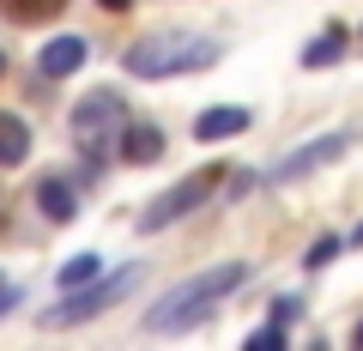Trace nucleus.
I'll list each match as a JSON object with an SVG mask.
<instances>
[{
	"instance_id": "11",
	"label": "nucleus",
	"mask_w": 363,
	"mask_h": 351,
	"mask_svg": "<svg viewBox=\"0 0 363 351\" xmlns=\"http://www.w3.org/2000/svg\"><path fill=\"white\" fill-rule=\"evenodd\" d=\"M345 49H351V37H345V25H327L321 37H309V49H303V67H333V61H345Z\"/></svg>"
},
{
	"instance_id": "6",
	"label": "nucleus",
	"mask_w": 363,
	"mask_h": 351,
	"mask_svg": "<svg viewBox=\"0 0 363 351\" xmlns=\"http://www.w3.org/2000/svg\"><path fill=\"white\" fill-rule=\"evenodd\" d=\"M351 152V133H321V140H303L297 152H285L279 164L260 176V182H272V188H285V182H297V176H309V169H321V164H333V157H345Z\"/></svg>"
},
{
	"instance_id": "1",
	"label": "nucleus",
	"mask_w": 363,
	"mask_h": 351,
	"mask_svg": "<svg viewBox=\"0 0 363 351\" xmlns=\"http://www.w3.org/2000/svg\"><path fill=\"white\" fill-rule=\"evenodd\" d=\"M236 285H248V260H212V267H200L194 279H182L176 291H164V297L145 309V333H188V327L206 321L212 303L230 297Z\"/></svg>"
},
{
	"instance_id": "12",
	"label": "nucleus",
	"mask_w": 363,
	"mask_h": 351,
	"mask_svg": "<svg viewBox=\"0 0 363 351\" xmlns=\"http://www.w3.org/2000/svg\"><path fill=\"white\" fill-rule=\"evenodd\" d=\"M37 206H43V218H55V224H73V188L61 182V176H43L37 182Z\"/></svg>"
},
{
	"instance_id": "14",
	"label": "nucleus",
	"mask_w": 363,
	"mask_h": 351,
	"mask_svg": "<svg viewBox=\"0 0 363 351\" xmlns=\"http://www.w3.org/2000/svg\"><path fill=\"white\" fill-rule=\"evenodd\" d=\"M285 345V327L272 321V327H260V333H248V351H279Z\"/></svg>"
},
{
	"instance_id": "10",
	"label": "nucleus",
	"mask_w": 363,
	"mask_h": 351,
	"mask_svg": "<svg viewBox=\"0 0 363 351\" xmlns=\"http://www.w3.org/2000/svg\"><path fill=\"white\" fill-rule=\"evenodd\" d=\"M25 157H30V128L13 109H0V169H18Z\"/></svg>"
},
{
	"instance_id": "20",
	"label": "nucleus",
	"mask_w": 363,
	"mask_h": 351,
	"mask_svg": "<svg viewBox=\"0 0 363 351\" xmlns=\"http://www.w3.org/2000/svg\"><path fill=\"white\" fill-rule=\"evenodd\" d=\"M351 243H357V248H363V224H357V230H351Z\"/></svg>"
},
{
	"instance_id": "2",
	"label": "nucleus",
	"mask_w": 363,
	"mask_h": 351,
	"mask_svg": "<svg viewBox=\"0 0 363 351\" xmlns=\"http://www.w3.org/2000/svg\"><path fill=\"white\" fill-rule=\"evenodd\" d=\"M218 61V37H194V30H152L128 49L133 79H176V73H206Z\"/></svg>"
},
{
	"instance_id": "19",
	"label": "nucleus",
	"mask_w": 363,
	"mask_h": 351,
	"mask_svg": "<svg viewBox=\"0 0 363 351\" xmlns=\"http://www.w3.org/2000/svg\"><path fill=\"white\" fill-rule=\"evenodd\" d=\"M351 345H363V321H357V333H351Z\"/></svg>"
},
{
	"instance_id": "13",
	"label": "nucleus",
	"mask_w": 363,
	"mask_h": 351,
	"mask_svg": "<svg viewBox=\"0 0 363 351\" xmlns=\"http://www.w3.org/2000/svg\"><path fill=\"white\" fill-rule=\"evenodd\" d=\"M97 273H104V255H73L61 273H55V285L73 291V285H85V279H97Z\"/></svg>"
},
{
	"instance_id": "4",
	"label": "nucleus",
	"mask_w": 363,
	"mask_h": 351,
	"mask_svg": "<svg viewBox=\"0 0 363 351\" xmlns=\"http://www.w3.org/2000/svg\"><path fill=\"white\" fill-rule=\"evenodd\" d=\"M121 121H128V104H121V91H91L73 104V116H67V133H73V145L85 157H104L109 145H116Z\"/></svg>"
},
{
	"instance_id": "15",
	"label": "nucleus",
	"mask_w": 363,
	"mask_h": 351,
	"mask_svg": "<svg viewBox=\"0 0 363 351\" xmlns=\"http://www.w3.org/2000/svg\"><path fill=\"white\" fill-rule=\"evenodd\" d=\"M333 255H339V236H321V243H315V248H309L303 260H309V267H327Z\"/></svg>"
},
{
	"instance_id": "16",
	"label": "nucleus",
	"mask_w": 363,
	"mask_h": 351,
	"mask_svg": "<svg viewBox=\"0 0 363 351\" xmlns=\"http://www.w3.org/2000/svg\"><path fill=\"white\" fill-rule=\"evenodd\" d=\"M297 309H303V297H272V321H279V327H285Z\"/></svg>"
},
{
	"instance_id": "17",
	"label": "nucleus",
	"mask_w": 363,
	"mask_h": 351,
	"mask_svg": "<svg viewBox=\"0 0 363 351\" xmlns=\"http://www.w3.org/2000/svg\"><path fill=\"white\" fill-rule=\"evenodd\" d=\"M13 303H18V285H0V315L13 309Z\"/></svg>"
},
{
	"instance_id": "9",
	"label": "nucleus",
	"mask_w": 363,
	"mask_h": 351,
	"mask_svg": "<svg viewBox=\"0 0 363 351\" xmlns=\"http://www.w3.org/2000/svg\"><path fill=\"white\" fill-rule=\"evenodd\" d=\"M85 37H49V43H43V49H37V67H43V73H49V79H67V73H79V67H85Z\"/></svg>"
},
{
	"instance_id": "8",
	"label": "nucleus",
	"mask_w": 363,
	"mask_h": 351,
	"mask_svg": "<svg viewBox=\"0 0 363 351\" xmlns=\"http://www.w3.org/2000/svg\"><path fill=\"white\" fill-rule=\"evenodd\" d=\"M116 152L128 157V164H157V157H164V133H157L152 121H121Z\"/></svg>"
},
{
	"instance_id": "3",
	"label": "nucleus",
	"mask_w": 363,
	"mask_h": 351,
	"mask_svg": "<svg viewBox=\"0 0 363 351\" xmlns=\"http://www.w3.org/2000/svg\"><path fill=\"white\" fill-rule=\"evenodd\" d=\"M145 279V267H116L109 279H85V285L67 291V303H55V309H43V327H79V321H97L104 309H116L121 297H133Z\"/></svg>"
},
{
	"instance_id": "18",
	"label": "nucleus",
	"mask_w": 363,
	"mask_h": 351,
	"mask_svg": "<svg viewBox=\"0 0 363 351\" xmlns=\"http://www.w3.org/2000/svg\"><path fill=\"white\" fill-rule=\"evenodd\" d=\"M97 6H109V13H128V0H97Z\"/></svg>"
},
{
	"instance_id": "5",
	"label": "nucleus",
	"mask_w": 363,
	"mask_h": 351,
	"mask_svg": "<svg viewBox=\"0 0 363 351\" xmlns=\"http://www.w3.org/2000/svg\"><path fill=\"white\" fill-rule=\"evenodd\" d=\"M212 188H218V164H212V169H194V176H182L176 188H164V194H157V200H152V206H145L133 224H140L145 236H152V230H169L176 218H188L194 206H206Z\"/></svg>"
},
{
	"instance_id": "7",
	"label": "nucleus",
	"mask_w": 363,
	"mask_h": 351,
	"mask_svg": "<svg viewBox=\"0 0 363 351\" xmlns=\"http://www.w3.org/2000/svg\"><path fill=\"white\" fill-rule=\"evenodd\" d=\"M248 121H255V109L248 104H212L194 116V140L200 145H218V140H236V133H248Z\"/></svg>"
}]
</instances>
